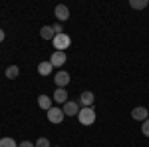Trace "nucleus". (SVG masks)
<instances>
[{"label":"nucleus","instance_id":"4468645a","mask_svg":"<svg viewBox=\"0 0 149 147\" xmlns=\"http://www.w3.org/2000/svg\"><path fill=\"white\" fill-rule=\"evenodd\" d=\"M149 0H129V6L133 8V10H143V8H147Z\"/></svg>","mask_w":149,"mask_h":147},{"label":"nucleus","instance_id":"ddd939ff","mask_svg":"<svg viewBox=\"0 0 149 147\" xmlns=\"http://www.w3.org/2000/svg\"><path fill=\"white\" fill-rule=\"evenodd\" d=\"M38 105L48 111V109L52 107V98H50V95H38Z\"/></svg>","mask_w":149,"mask_h":147},{"label":"nucleus","instance_id":"f257e3e1","mask_svg":"<svg viewBox=\"0 0 149 147\" xmlns=\"http://www.w3.org/2000/svg\"><path fill=\"white\" fill-rule=\"evenodd\" d=\"M52 44L56 48V52H66L72 44V38H70L66 32H62V34H56L54 36V40H52Z\"/></svg>","mask_w":149,"mask_h":147},{"label":"nucleus","instance_id":"f3484780","mask_svg":"<svg viewBox=\"0 0 149 147\" xmlns=\"http://www.w3.org/2000/svg\"><path fill=\"white\" fill-rule=\"evenodd\" d=\"M36 147H52V145H50L48 137H38V141H36Z\"/></svg>","mask_w":149,"mask_h":147},{"label":"nucleus","instance_id":"2eb2a0df","mask_svg":"<svg viewBox=\"0 0 149 147\" xmlns=\"http://www.w3.org/2000/svg\"><path fill=\"white\" fill-rule=\"evenodd\" d=\"M4 74H6V78H8V79H16V78H18V74H20V68H18V66H8Z\"/></svg>","mask_w":149,"mask_h":147},{"label":"nucleus","instance_id":"20e7f679","mask_svg":"<svg viewBox=\"0 0 149 147\" xmlns=\"http://www.w3.org/2000/svg\"><path fill=\"white\" fill-rule=\"evenodd\" d=\"M131 117H133L135 121H141V123H143V121L149 117V109H147V107H143V105H137V107L131 109Z\"/></svg>","mask_w":149,"mask_h":147},{"label":"nucleus","instance_id":"aec40b11","mask_svg":"<svg viewBox=\"0 0 149 147\" xmlns=\"http://www.w3.org/2000/svg\"><path fill=\"white\" fill-rule=\"evenodd\" d=\"M18 147H36V143H34V141H22Z\"/></svg>","mask_w":149,"mask_h":147},{"label":"nucleus","instance_id":"423d86ee","mask_svg":"<svg viewBox=\"0 0 149 147\" xmlns=\"http://www.w3.org/2000/svg\"><path fill=\"white\" fill-rule=\"evenodd\" d=\"M54 82H56L58 88H66V86L70 84V74L62 70V72H58L56 76H54Z\"/></svg>","mask_w":149,"mask_h":147},{"label":"nucleus","instance_id":"6ab92c4d","mask_svg":"<svg viewBox=\"0 0 149 147\" xmlns=\"http://www.w3.org/2000/svg\"><path fill=\"white\" fill-rule=\"evenodd\" d=\"M52 28H54V32H56V34H62V22H56Z\"/></svg>","mask_w":149,"mask_h":147},{"label":"nucleus","instance_id":"a211bd4d","mask_svg":"<svg viewBox=\"0 0 149 147\" xmlns=\"http://www.w3.org/2000/svg\"><path fill=\"white\" fill-rule=\"evenodd\" d=\"M141 133H143L145 137H149V117L143 121V123H141Z\"/></svg>","mask_w":149,"mask_h":147},{"label":"nucleus","instance_id":"412c9836","mask_svg":"<svg viewBox=\"0 0 149 147\" xmlns=\"http://www.w3.org/2000/svg\"><path fill=\"white\" fill-rule=\"evenodd\" d=\"M4 38H6V34H4V30L0 28V42H4Z\"/></svg>","mask_w":149,"mask_h":147},{"label":"nucleus","instance_id":"0eeeda50","mask_svg":"<svg viewBox=\"0 0 149 147\" xmlns=\"http://www.w3.org/2000/svg\"><path fill=\"white\" fill-rule=\"evenodd\" d=\"M50 64H52V66H56V68L64 66V64H66V52H52Z\"/></svg>","mask_w":149,"mask_h":147},{"label":"nucleus","instance_id":"9d476101","mask_svg":"<svg viewBox=\"0 0 149 147\" xmlns=\"http://www.w3.org/2000/svg\"><path fill=\"white\" fill-rule=\"evenodd\" d=\"M52 70H54V66H52L50 62H40V64H38V74H40V76H50Z\"/></svg>","mask_w":149,"mask_h":147},{"label":"nucleus","instance_id":"f03ea898","mask_svg":"<svg viewBox=\"0 0 149 147\" xmlns=\"http://www.w3.org/2000/svg\"><path fill=\"white\" fill-rule=\"evenodd\" d=\"M78 119L81 125H92L95 121V109L93 107H81L78 113Z\"/></svg>","mask_w":149,"mask_h":147},{"label":"nucleus","instance_id":"1a4fd4ad","mask_svg":"<svg viewBox=\"0 0 149 147\" xmlns=\"http://www.w3.org/2000/svg\"><path fill=\"white\" fill-rule=\"evenodd\" d=\"M93 102H95V98H93L92 91H84L80 95V103L84 107H93Z\"/></svg>","mask_w":149,"mask_h":147},{"label":"nucleus","instance_id":"7ed1b4c3","mask_svg":"<svg viewBox=\"0 0 149 147\" xmlns=\"http://www.w3.org/2000/svg\"><path fill=\"white\" fill-rule=\"evenodd\" d=\"M46 113H48V121H50V123H62L64 117H66L64 109H60V107H56V105H52Z\"/></svg>","mask_w":149,"mask_h":147},{"label":"nucleus","instance_id":"6e6552de","mask_svg":"<svg viewBox=\"0 0 149 147\" xmlns=\"http://www.w3.org/2000/svg\"><path fill=\"white\" fill-rule=\"evenodd\" d=\"M62 109H64V113H66V115H70V117L80 113V107H78V103H76V102H70V100L64 103V107H62Z\"/></svg>","mask_w":149,"mask_h":147},{"label":"nucleus","instance_id":"4be33fe9","mask_svg":"<svg viewBox=\"0 0 149 147\" xmlns=\"http://www.w3.org/2000/svg\"><path fill=\"white\" fill-rule=\"evenodd\" d=\"M52 147H56V145H52Z\"/></svg>","mask_w":149,"mask_h":147},{"label":"nucleus","instance_id":"9b49d317","mask_svg":"<svg viewBox=\"0 0 149 147\" xmlns=\"http://www.w3.org/2000/svg\"><path fill=\"white\" fill-rule=\"evenodd\" d=\"M54 102H58V103H66V102H68V91L64 90V88H58V90L54 91Z\"/></svg>","mask_w":149,"mask_h":147},{"label":"nucleus","instance_id":"39448f33","mask_svg":"<svg viewBox=\"0 0 149 147\" xmlns=\"http://www.w3.org/2000/svg\"><path fill=\"white\" fill-rule=\"evenodd\" d=\"M54 14H56L58 22H66V20H70V8L66 6V4H58L56 8H54Z\"/></svg>","mask_w":149,"mask_h":147},{"label":"nucleus","instance_id":"dca6fc26","mask_svg":"<svg viewBox=\"0 0 149 147\" xmlns=\"http://www.w3.org/2000/svg\"><path fill=\"white\" fill-rule=\"evenodd\" d=\"M0 147H18V143L12 137H2L0 139Z\"/></svg>","mask_w":149,"mask_h":147},{"label":"nucleus","instance_id":"f8f14e48","mask_svg":"<svg viewBox=\"0 0 149 147\" xmlns=\"http://www.w3.org/2000/svg\"><path fill=\"white\" fill-rule=\"evenodd\" d=\"M40 36H42L44 40H54L56 32H54V28H52V26H42V30H40Z\"/></svg>","mask_w":149,"mask_h":147}]
</instances>
